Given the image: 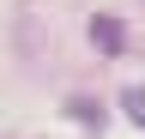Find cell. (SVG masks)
Masks as SVG:
<instances>
[{
  "label": "cell",
  "instance_id": "cell-1",
  "mask_svg": "<svg viewBox=\"0 0 145 139\" xmlns=\"http://www.w3.org/2000/svg\"><path fill=\"white\" fill-rule=\"evenodd\" d=\"M91 42L103 48V55H121V18H109V12H97V18H91Z\"/></svg>",
  "mask_w": 145,
  "mask_h": 139
},
{
  "label": "cell",
  "instance_id": "cell-2",
  "mask_svg": "<svg viewBox=\"0 0 145 139\" xmlns=\"http://www.w3.org/2000/svg\"><path fill=\"white\" fill-rule=\"evenodd\" d=\"M67 115H72V121H85V127H103V103H91V97H72V103H67Z\"/></svg>",
  "mask_w": 145,
  "mask_h": 139
},
{
  "label": "cell",
  "instance_id": "cell-3",
  "mask_svg": "<svg viewBox=\"0 0 145 139\" xmlns=\"http://www.w3.org/2000/svg\"><path fill=\"white\" fill-rule=\"evenodd\" d=\"M121 109H127V115H133L139 127H145V85H133V91H121Z\"/></svg>",
  "mask_w": 145,
  "mask_h": 139
}]
</instances>
